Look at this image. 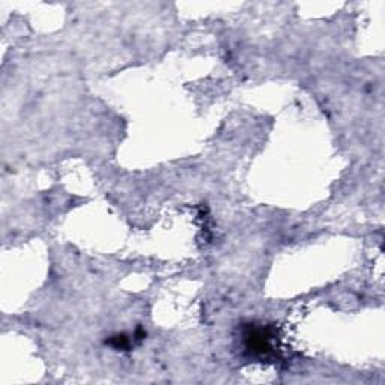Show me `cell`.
<instances>
[{
  "mask_svg": "<svg viewBox=\"0 0 385 385\" xmlns=\"http://www.w3.org/2000/svg\"><path fill=\"white\" fill-rule=\"evenodd\" d=\"M246 346L255 356H267L271 349V334L265 328H248L246 332Z\"/></svg>",
  "mask_w": 385,
  "mask_h": 385,
  "instance_id": "6da1fadb",
  "label": "cell"
}]
</instances>
